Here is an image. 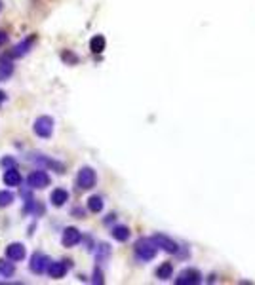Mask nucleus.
Returning a JSON list of instances; mask_svg holds the SVG:
<instances>
[{
    "mask_svg": "<svg viewBox=\"0 0 255 285\" xmlns=\"http://www.w3.org/2000/svg\"><path fill=\"white\" fill-rule=\"evenodd\" d=\"M134 249H136L137 261H141V263L153 261V259L156 257V251H158V247L154 245V241L151 240V238H141V240H137Z\"/></svg>",
    "mask_w": 255,
    "mask_h": 285,
    "instance_id": "f257e3e1",
    "label": "nucleus"
},
{
    "mask_svg": "<svg viewBox=\"0 0 255 285\" xmlns=\"http://www.w3.org/2000/svg\"><path fill=\"white\" fill-rule=\"evenodd\" d=\"M29 162H33V164H36V166H40L42 169H50V171H55V173H65V166L61 164V162H57V160H51L50 156H44V154H31L29 156Z\"/></svg>",
    "mask_w": 255,
    "mask_h": 285,
    "instance_id": "f03ea898",
    "label": "nucleus"
},
{
    "mask_svg": "<svg viewBox=\"0 0 255 285\" xmlns=\"http://www.w3.org/2000/svg\"><path fill=\"white\" fill-rule=\"evenodd\" d=\"M95 183H97V175H95L93 168H90V166L80 168V171H78V175H76V184H78V188H80V190H90V188L95 186Z\"/></svg>",
    "mask_w": 255,
    "mask_h": 285,
    "instance_id": "7ed1b4c3",
    "label": "nucleus"
},
{
    "mask_svg": "<svg viewBox=\"0 0 255 285\" xmlns=\"http://www.w3.org/2000/svg\"><path fill=\"white\" fill-rule=\"evenodd\" d=\"M33 130H34V133L38 137H42V139L51 137V133H53V118L46 116V114L44 116H38L34 120V124H33Z\"/></svg>",
    "mask_w": 255,
    "mask_h": 285,
    "instance_id": "20e7f679",
    "label": "nucleus"
},
{
    "mask_svg": "<svg viewBox=\"0 0 255 285\" xmlns=\"http://www.w3.org/2000/svg\"><path fill=\"white\" fill-rule=\"evenodd\" d=\"M27 183H29V186L31 188H36V190H40V188H46L50 186V183H51V179L50 175L46 173V169H36V171H33L29 179H27Z\"/></svg>",
    "mask_w": 255,
    "mask_h": 285,
    "instance_id": "39448f33",
    "label": "nucleus"
},
{
    "mask_svg": "<svg viewBox=\"0 0 255 285\" xmlns=\"http://www.w3.org/2000/svg\"><path fill=\"white\" fill-rule=\"evenodd\" d=\"M50 257L44 255V253H40V251H36V253H33V257H31V263H29V268H31V272H34V274H44L48 270V266H50Z\"/></svg>",
    "mask_w": 255,
    "mask_h": 285,
    "instance_id": "423d86ee",
    "label": "nucleus"
},
{
    "mask_svg": "<svg viewBox=\"0 0 255 285\" xmlns=\"http://www.w3.org/2000/svg\"><path fill=\"white\" fill-rule=\"evenodd\" d=\"M202 282V274L196 270V268H185L179 276H177V280H175V284L177 285H196Z\"/></svg>",
    "mask_w": 255,
    "mask_h": 285,
    "instance_id": "0eeeda50",
    "label": "nucleus"
},
{
    "mask_svg": "<svg viewBox=\"0 0 255 285\" xmlns=\"http://www.w3.org/2000/svg\"><path fill=\"white\" fill-rule=\"evenodd\" d=\"M151 240L154 241V245L156 247H160L164 249L166 253H179V245H177V241H173L171 238H168V236H164V234H154Z\"/></svg>",
    "mask_w": 255,
    "mask_h": 285,
    "instance_id": "6e6552de",
    "label": "nucleus"
},
{
    "mask_svg": "<svg viewBox=\"0 0 255 285\" xmlns=\"http://www.w3.org/2000/svg\"><path fill=\"white\" fill-rule=\"evenodd\" d=\"M69 266H70V261H59V263H50L48 266V276L51 278V280H61V278H65V274L69 272Z\"/></svg>",
    "mask_w": 255,
    "mask_h": 285,
    "instance_id": "1a4fd4ad",
    "label": "nucleus"
},
{
    "mask_svg": "<svg viewBox=\"0 0 255 285\" xmlns=\"http://www.w3.org/2000/svg\"><path fill=\"white\" fill-rule=\"evenodd\" d=\"M6 257H8L10 261H14V263H19V261H23L25 257H27V249H25L23 243L14 241V243H10V245L6 247Z\"/></svg>",
    "mask_w": 255,
    "mask_h": 285,
    "instance_id": "9d476101",
    "label": "nucleus"
},
{
    "mask_svg": "<svg viewBox=\"0 0 255 285\" xmlns=\"http://www.w3.org/2000/svg\"><path fill=\"white\" fill-rule=\"evenodd\" d=\"M82 240V234H80V230L78 228H74V226H67L65 230H63V236H61V243L65 245V247H74V245H78Z\"/></svg>",
    "mask_w": 255,
    "mask_h": 285,
    "instance_id": "9b49d317",
    "label": "nucleus"
},
{
    "mask_svg": "<svg viewBox=\"0 0 255 285\" xmlns=\"http://www.w3.org/2000/svg\"><path fill=\"white\" fill-rule=\"evenodd\" d=\"M50 201L53 207H63L67 201H69V192L65 188H55L51 194H50Z\"/></svg>",
    "mask_w": 255,
    "mask_h": 285,
    "instance_id": "f8f14e48",
    "label": "nucleus"
},
{
    "mask_svg": "<svg viewBox=\"0 0 255 285\" xmlns=\"http://www.w3.org/2000/svg\"><path fill=\"white\" fill-rule=\"evenodd\" d=\"M33 40H34V38H25V40H21L19 44H16L14 46V50L10 51V57L19 59V57L27 55V53H29V50H31V46H33Z\"/></svg>",
    "mask_w": 255,
    "mask_h": 285,
    "instance_id": "ddd939ff",
    "label": "nucleus"
},
{
    "mask_svg": "<svg viewBox=\"0 0 255 285\" xmlns=\"http://www.w3.org/2000/svg\"><path fill=\"white\" fill-rule=\"evenodd\" d=\"M4 184L6 186H19L21 184V173L17 171V168H10L4 171Z\"/></svg>",
    "mask_w": 255,
    "mask_h": 285,
    "instance_id": "4468645a",
    "label": "nucleus"
},
{
    "mask_svg": "<svg viewBox=\"0 0 255 285\" xmlns=\"http://www.w3.org/2000/svg\"><path fill=\"white\" fill-rule=\"evenodd\" d=\"M12 74H14V63H12L10 55H6L0 59V82H6Z\"/></svg>",
    "mask_w": 255,
    "mask_h": 285,
    "instance_id": "2eb2a0df",
    "label": "nucleus"
},
{
    "mask_svg": "<svg viewBox=\"0 0 255 285\" xmlns=\"http://www.w3.org/2000/svg\"><path fill=\"white\" fill-rule=\"evenodd\" d=\"M16 274V264L14 261H10L8 257L6 259H0V276L2 278H12Z\"/></svg>",
    "mask_w": 255,
    "mask_h": 285,
    "instance_id": "dca6fc26",
    "label": "nucleus"
},
{
    "mask_svg": "<svg viewBox=\"0 0 255 285\" xmlns=\"http://www.w3.org/2000/svg\"><path fill=\"white\" fill-rule=\"evenodd\" d=\"M105 46H107V40H105L103 34H95L92 40H90V50H92V53H101V51L105 50Z\"/></svg>",
    "mask_w": 255,
    "mask_h": 285,
    "instance_id": "f3484780",
    "label": "nucleus"
},
{
    "mask_svg": "<svg viewBox=\"0 0 255 285\" xmlns=\"http://www.w3.org/2000/svg\"><path fill=\"white\" fill-rule=\"evenodd\" d=\"M130 228L128 226H115L113 230H111V236L115 238L116 241H128L130 240Z\"/></svg>",
    "mask_w": 255,
    "mask_h": 285,
    "instance_id": "a211bd4d",
    "label": "nucleus"
},
{
    "mask_svg": "<svg viewBox=\"0 0 255 285\" xmlns=\"http://www.w3.org/2000/svg\"><path fill=\"white\" fill-rule=\"evenodd\" d=\"M171 274H173V264L171 263H164L162 266H158V270H156V278H158V280H170Z\"/></svg>",
    "mask_w": 255,
    "mask_h": 285,
    "instance_id": "6ab92c4d",
    "label": "nucleus"
},
{
    "mask_svg": "<svg viewBox=\"0 0 255 285\" xmlns=\"http://www.w3.org/2000/svg\"><path fill=\"white\" fill-rule=\"evenodd\" d=\"M88 209H90L92 213H101V211H103V198L101 196L88 198Z\"/></svg>",
    "mask_w": 255,
    "mask_h": 285,
    "instance_id": "aec40b11",
    "label": "nucleus"
},
{
    "mask_svg": "<svg viewBox=\"0 0 255 285\" xmlns=\"http://www.w3.org/2000/svg\"><path fill=\"white\" fill-rule=\"evenodd\" d=\"M14 192H10V190H0V207H8V205H12L14 203Z\"/></svg>",
    "mask_w": 255,
    "mask_h": 285,
    "instance_id": "412c9836",
    "label": "nucleus"
},
{
    "mask_svg": "<svg viewBox=\"0 0 255 285\" xmlns=\"http://www.w3.org/2000/svg\"><path fill=\"white\" fill-rule=\"evenodd\" d=\"M0 166H2L4 169L17 168V160H16V158H10V156H6V158H2V160H0Z\"/></svg>",
    "mask_w": 255,
    "mask_h": 285,
    "instance_id": "4be33fe9",
    "label": "nucleus"
},
{
    "mask_svg": "<svg viewBox=\"0 0 255 285\" xmlns=\"http://www.w3.org/2000/svg\"><path fill=\"white\" fill-rule=\"evenodd\" d=\"M109 253H111V247H109L107 243H101V245H99V253H97V261L109 257Z\"/></svg>",
    "mask_w": 255,
    "mask_h": 285,
    "instance_id": "5701e85b",
    "label": "nucleus"
},
{
    "mask_svg": "<svg viewBox=\"0 0 255 285\" xmlns=\"http://www.w3.org/2000/svg\"><path fill=\"white\" fill-rule=\"evenodd\" d=\"M61 57H63L69 65H76V63H78V57H76V55H72L70 51H63V53H61Z\"/></svg>",
    "mask_w": 255,
    "mask_h": 285,
    "instance_id": "b1692460",
    "label": "nucleus"
},
{
    "mask_svg": "<svg viewBox=\"0 0 255 285\" xmlns=\"http://www.w3.org/2000/svg\"><path fill=\"white\" fill-rule=\"evenodd\" d=\"M92 282L93 284H97V285H101L103 282H105V280H103V272H101V268H95V270H93Z\"/></svg>",
    "mask_w": 255,
    "mask_h": 285,
    "instance_id": "393cba45",
    "label": "nucleus"
},
{
    "mask_svg": "<svg viewBox=\"0 0 255 285\" xmlns=\"http://www.w3.org/2000/svg\"><path fill=\"white\" fill-rule=\"evenodd\" d=\"M6 42H8V34L4 31H0V46H4Z\"/></svg>",
    "mask_w": 255,
    "mask_h": 285,
    "instance_id": "a878e982",
    "label": "nucleus"
},
{
    "mask_svg": "<svg viewBox=\"0 0 255 285\" xmlns=\"http://www.w3.org/2000/svg\"><path fill=\"white\" fill-rule=\"evenodd\" d=\"M6 99H8V95H6V93L0 89V105H2V103H6Z\"/></svg>",
    "mask_w": 255,
    "mask_h": 285,
    "instance_id": "bb28decb",
    "label": "nucleus"
},
{
    "mask_svg": "<svg viewBox=\"0 0 255 285\" xmlns=\"http://www.w3.org/2000/svg\"><path fill=\"white\" fill-rule=\"evenodd\" d=\"M0 8H2V2H0Z\"/></svg>",
    "mask_w": 255,
    "mask_h": 285,
    "instance_id": "cd10ccee",
    "label": "nucleus"
}]
</instances>
